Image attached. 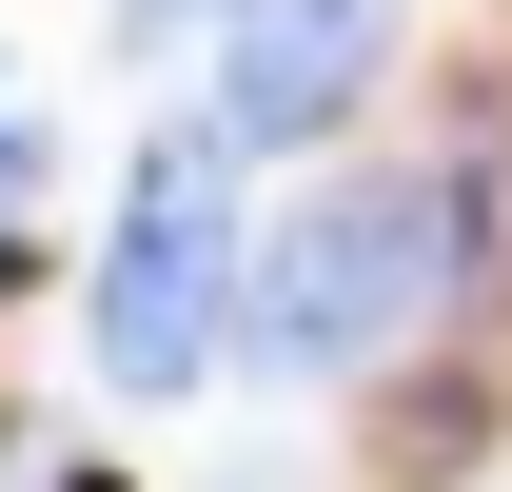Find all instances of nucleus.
Returning <instances> with one entry per match:
<instances>
[{
  "label": "nucleus",
  "instance_id": "nucleus-3",
  "mask_svg": "<svg viewBox=\"0 0 512 492\" xmlns=\"http://www.w3.org/2000/svg\"><path fill=\"white\" fill-rule=\"evenodd\" d=\"M414 60V0H217V79L197 119L237 158H355V119Z\"/></svg>",
  "mask_w": 512,
  "mask_h": 492
},
{
  "label": "nucleus",
  "instance_id": "nucleus-2",
  "mask_svg": "<svg viewBox=\"0 0 512 492\" xmlns=\"http://www.w3.org/2000/svg\"><path fill=\"white\" fill-rule=\"evenodd\" d=\"M256 355V197H237V138L217 119H158L138 138V197L99 237V394L178 414Z\"/></svg>",
  "mask_w": 512,
  "mask_h": 492
},
{
  "label": "nucleus",
  "instance_id": "nucleus-1",
  "mask_svg": "<svg viewBox=\"0 0 512 492\" xmlns=\"http://www.w3.org/2000/svg\"><path fill=\"white\" fill-rule=\"evenodd\" d=\"M493 315V237H473V178L434 158H335L316 197L256 217V374L276 394H414Z\"/></svg>",
  "mask_w": 512,
  "mask_h": 492
},
{
  "label": "nucleus",
  "instance_id": "nucleus-4",
  "mask_svg": "<svg viewBox=\"0 0 512 492\" xmlns=\"http://www.w3.org/2000/svg\"><path fill=\"white\" fill-rule=\"evenodd\" d=\"M60 178V119H40V99H20V60H0V197H40Z\"/></svg>",
  "mask_w": 512,
  "mask_h": 492
},
{
  "label": "nucleus",
  "instance_id": "nucleus-5",
  "mask_svg": "<svg viewBox=\"0 0 512 492\" xmlns=\"http://www.w3.org/2000/svg\"><path fill=\"white\" fill-rule=\"evenodd\" d=\"M119 40H138V60H178V40H217V0H119Z\"/></svg>",
  "mask_w": 512,
  "mask_h": 492
}]
</instances>
